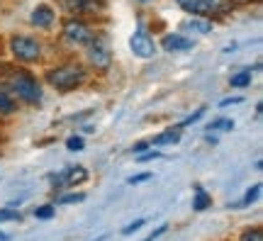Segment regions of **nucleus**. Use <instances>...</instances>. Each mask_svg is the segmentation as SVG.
Returning a JSON list of instances; mask_svg holds the SVG:
<instances>
[{
  "instance_id": "nucleus-1",
  "label": "nucleus",
  "mask_w": 263,
  "mask_h": 241,
  "mask_svg": "<svg viewBox=\"0 0 263 241\" xmlns=\"http://www.w3.org/2000/svg\"><path fill=\"white\" fill-rule=\"evenodd\" d=\"M83 78H85V71L76 64L59 66V68H51V71L47 73L49 85H54V88L61 90V93H68V90L78 88V85L83 83Z\"/></svg>"
},
{
  "instance_id": "nucleus-2",
  "label": "nucleus",
  "mask_w": 263,
  "mask_h": 241,
  "mask_svg": "<svg viewBox=\"0 0 263 241\" xmlns=\"http://www.w3.org/2000/svg\"><path fill=\"white\" fill-rule=\"evenodd\" d=\"M8 85L12 93H17L20 100L29 102V105H37L42 100V90L39 83L27 73V71H12V76H8Z\"/></svg>"
},
{
  "instance_id": "nucleus-3",
  "label": "nucleus",
  "mask_w": 263,
  "mask_h": 241,
  "mask_svg": "<svg viewBox=\"0 0 263 241\" xmlns=\"http://www.w3.org/2000/svg\"><path fill=\"white\" fill-rule=\"evenodd\" d=\"M178 5L185 10V12L195 15V17L227 12V10L232 8V3H229V0H178Z\"/></svg>"
},
{
  "instance_id": "nucleus-4",
  "label": "nucleus",
  "mask_w": 263,
  "mask_h": 241,
  "mask_svg": "<svg viewBox=\"0 0 263 241\" xmlns=\"http://www.w3.org/2000/svg\"><path fill=\"white\" fill-rule=\"evenodd\" d=\"M10 49H12L15 59L25 61V64H32V61H37L39 54H42V47H39L37 39L25 37V34H20V37H12V39H10Z\"/></svg>"
},
{
  "instance_id": "nucleus-5",
  "label": "nucleus",
  "mask_w": 263,
  "mask_h": 241,
  "mask_svg": "<svg viewBox=\"0 0 263 241\" xmlns=\"http://www.w3.org/2000/svg\"><path fill=\"white\" fill-rule=\"evenodd\" d=\"M88 61L95 66V68H110L112 64V54H110V47H107V42L100 37H93V42L88 44Z\"/></svg>"
},
{
  "instance_id": "nucleus-6",
  "label": "nucleus",
  "mask_w": 263,
  "mask_h": 241,
  "mask_svg": "<svg viewBox=\"0 0 263 241\" xmlns=\"http://www.w3.org/2000/svg\"><path fill=\"white\" fill-rule=\"evenodd\" d=\"M64 37L71 42V44H76V47H83V44H90L93 42V29L88 27V25H83L81 20H68L64 25Z\"/></svg>"
},
{
  "instance_id": "nucleus-7",
  "label": "nucleus",
  "mask_w": 263,
  "mask_h": 241,
  "mask_svg": "<svg viewBox=\"0 0 263 241\" xmlns=\"http://www.w3.org/2000/svg\"><path fill=\"white\" fill-rule=\"evenodd\" d=\"M129 49L134 51V56H139V59L156 56V44H154V39H151L144 29H137L129 37Z\"/></svg>"
},
{
  "instance_id": "nucleus-8",
  "label": "nucleus",
  "mask_w": 263,
  "mask_h": 241,
  "mask_svg": "<svg viewBox=\"0 0 263 241\" xmlns=\"http://www.w3.org/2000/svg\"><path fill=\"white\" fill-rule=\"evenodd\" d=\"M85 178H88L85 168L78 166V168H66V171H61L57 176H51L49 180L57 188H73V186H78V183H83Z\"/></svg>"
},
{
  "instance_id": "nucleus-9",
  "label": "nucleus",
  "mask_w": 263,
  "mask_h": 241,
  "mask_svg": "<svg viewBox=\"0 0 263 241\" xmlns=\"http://www.w3.org/2000/svg\"><path fill=\"white\" fill-rule=\"evenodd\" d=\"M64 8L73 15H88V12H98L103 10V0H61Z\"/></svg>"
},
{
  "instance_id": "nucleus-10",
  "label": "nucleus",
  "mask_w": 263,
  "mask_h": 241,
  "mask_svg": "<svg viewBox=\"0 0 263 241\" xmlns=\"http://www.w3.org/2000/svg\"><path fill=\"white\" fill-rule=\"evenodd\" d=\"M163 49L166 51H188V49H193V39L183 37V34H166Z\"/></svg>"
},
{
  "instance_id": "nucleus-11",
  "label": "nucleus",
  "mask_w": 263,
  "mask_h": 241,
  "mask_svg": "<svg viewBox=\"0 0 263 241\" xmlns=\"http://www.w3.org/2000/svg\"><path fill=\"white\" fill-rule=\"evenodd\" d=\"M54 22V10L49 5H39L34 12H32V25L34 27H49Z\"/></svg>"
},
{
  "instance_id": "nucleus-12",
  "label": "nucleus",
  "mask_w": 263,
  "mask_h": 241,
  "mask_svg": "<svg viewBox=\"0 0 263 241\" xmlns=\"http://www.w3.org/2000/svg\"><path fill=\"white\" fill-rule=\"evenodd\" d=\"M183 29H188V32H197V34H210L212 32V22H207V20H200V17H193L188 20Z\"/></svg>"
},
{
  "instance_id": "nucleus-13",
  "label": "nucleus",
  "mask_w": 263,
  "mask_h": 241,
  "mask_svg": "<svg viewBox=\"0 0 263 241\" xmlns=\"http://www.w3.org/2000/svg\"><path fill=\"white\" fill-rule=\"evenodd\" d=\"M210 205H212V197H210V195H207L200 186H195V200H193V210H195V212H202V210H207Z\"/></svg>"
},
{
  "instance_id": "nucleus-14",
  "label": "nucleus",
  "mask_w": 263,
  "mask_h": 241,
  "mask_svg": "<svg viewBox=\"0 0 263 241\" xmlns=\"http://www.w3.org/2000/svg\"><path fill=\"white\" fill-rule=\"evenodd\" d=\"M178 139H180V129H166L163 134L154 137V141H151V144H156V146H163V144H176Z\"/></svg>"
},
{
  "instance_id": "nucleus-15",
  "label": "nucleus",
  "mask_w": 263,
  "mask_h": 241,
  "mask_svg": "<svg viewBox=\"0 0 263 241\" xmlns=\"http://www.w3.org/2000/svg\"><path fill=\"white\" fill-rule=\"evenodd\" d=\"M10 112H15V100L10 93L0 90V115H10Z\"/></svg>"
},
{
  "instance_id": "nucleus-16",
  "label": "nucleus",
  "mask_w": 263,
  "mask_h": 241,
  "mask_svg": "<svg viewBox=\"0 0 263 241\" xmlns=\"http://www.w3.org/2000/svg\"><path fill=\"white\" fill-rule=\"evenodd\" d=\"M232 88H246V85L251 83V73L249 71H241V73H236V76H232Z\"/></svg>"
},
{
  "instance_id": "nucleus-17",
  "label": "nucleus",
  "mask_w": 263,
  "mask_h": 241,
  "mask_svg": "<svg viewBox=\"0 0 263 241\" xmlns=\"http://www.w3.org/2000/svg\"><path fill=\"white\" fill-rule=\"evenodd\" d=\"M85 195L83 193H73V195H61L59 197V205H73V202H83Z\"/></svg>"
},
{
  "instance_id": "nucleus-18",
  "label": "nucleus",
  "mask_w": 263,
  "mask_h": 241,
  "mask_svg": "<svg viewBox=\"0 0 263 241\" xmlns=\"http://www.w3.org/2000/svg\"><path fill=\"white\" fill-rule=\"evenodd\" d=\"M234 127V122L232 120H217V122H212L210 127H207V132H219V129H232Z\"/></svg>"
},
{
  "instance_id": "nucleus-19",
  "label": "nucleus",
  "mask_w": 263,
  "mask_h": 241,
  "mask_svg": "<svg viewBox=\"0 0 263 241\" xmlns=\"http://www.w3.org/2000/svg\"><path fill=\"white\" fill-rule=\"evenodd\" d=\"M34 217H37V219H51V217H54V207H51V205L37 207V210H34Z\"/></svg>"
},
{
  "instance_id": "nucleus-20",
  "label": "nucleus",
  "mask_w": 263,
  "mask_h": 241,
  "mask_svg": "<svg viewBox=\"0 0 263 241\" xmlns=\"http://www.w3.org/2000/svg\"><path fill=\"white\" fill-rule=\"evenodd\" d=\"M241 241H263V232L261 229H249L241 234Z\"/></svg>"
},
{
  "instance_id": "nucleus-21",
  "label": "nucleus",
  "mask_w": 263,
  "mask_h": 241,
  "mask_svg": "<svg viewBox=\"0 0 263 241\" xmlns=\"http://www.w3.org/2000/svg\"><path fill=\"white\" fill-rule=\"evenodd\" d=\"M12 219H20L17 210H0V222H12Z\"/></svg>"
},
{
  "instance_id": "nucleus-22",
  "label": "nucleus",
  "mask_w": 263,
  "mask_h": 241,
  "mask_svg": "<svg viewBox=\"0 0 263 241\" xmlns=\"http://www.w3.org/2000/svg\"><path fill=\"white\" fill-rule=\"evenodd\" d=\"M258 193H261V186H258V183H256L254 188H249V193H246V197H244V205H251L256 200V197H258Z\"/></svg>"
},
{
  "instance_id": "nucleus-23",
  "label": "nucleus",
  "mask_w": 263,
  "mask_h": 241,
  "mask_svg": "<svg viewBox=\"0 0 263 241\" xmlns=\"http://www.w3.org/2000/svg\"><path fill=\"white\" fill-rule=\"evenodd\" d=\"M66 146H68V151H81L83 149V139L81 137H71V139L66 141Z\"/></svg>"
},
{
  "instance_id": "nucleus-24",
  "label": "nucleus",
  "mask_w": 263,
  "mask_h": 241,
  "mask_svg": "<svg viewBox=\"0 0 263 241\" xmlns=\"http://www.w3.org/2000/svg\"><path fill=\"white\" fill-rule=\"evenodd\" d=\"M144 224H146V219H137V222H134V224H127V227H124V229H122V234H124V236H127V234H134V232H137V229H141Z\"/></svg>"
},
{
  "instance_id": "nucleus-25",
  "label": "nucleus",
  "mask_w": 263,
  "mask_h": 241,
  "mask_svg": "<svg viewBox=\"0 0 263 241\" xmlns=\"http://www.w3.org/2000/svg\"><path fill=\"white\" fill-rule=\"evenodd\" d=\"M166 229H168V224H161L159 229H156V232H154V234H149V236H146V239H144V241H156V239H159V236H163V234H166Z\"/></svg>"
},
{
  "instance_id": "nucleus-26",
  "label": "nucleus",
  "mask_w": 263,
  "mask_h": 241,
  "mask_svg": "<svg viewBox=\"0 0 263 241\" xmlns=\"http://www.w3.org/2000/svg\"><path fill=\"white\" fill-rule=\"evenodd\" d=\"M149 178H151V173H139V176H132L127 183H129V186H137V183H144V180H149Z\"/></svg>"
},
{
  "instance_id": "nucleus-27",
  "label": "nucleus",
  "mask_w": 263,
  "mask_h": 241,
  "mask_svg": "<svg viewBox=\"0 0 263 241\" xmlns=\"http://www.w3.org/2000/svg\"><path fill=\"white\" fill-rule=\"evenodd\" d=\"M202 112H205V110H197V112H193V115H190V117H188V120H185V122H183V124H193V122H197V120H200V117H202Z\"/></svg>"
},
{
  "instance_id": "nucleus-28",
  "label": "nucleus",
  "mask_w": 263,
  "mask_h": 241,
  "mask_svg": "<svg viewBox=\"0 0 263 241\" xmlns=\"http://www.w3.org/2000/svg\"><path fill=\"white\" fill-rule=\"evenodd\" d=\"M151 158H161L159 151H151V154H144V156H139V161H151Z\"/></svg>"
},
{
  "instance_id": "nucleus-29",
  "label": "nucleus",
  "mask_w": 263,
  "mask_h": 241,
  "mask_svg": "<svg viewBox=\"0 0 263 241\" xmlns=\"http://www.w3.org/2000/svg\"><path fill=\"white\" fill-rule=\"evenodd\" d=\"M236 102H241V98H227V100H222V107H227V105H236Z\"/></svg>"
},
{
  "instance_id": "nucleus-30",
  "label": "nucleus",
  "mask_w": 263,
  "mask_h": 241,
  "mask_svg": "<svg viewBox=\"0 0 263 241\" xmlns=\"http://www.w3.org/2000/svg\"><path fill=\"white\" fill-rule=\"evenodd\" d=\"M146 146H149V141H139V144H134V151H144Z\"/></svg>"
},
{
  "instance_id": "nucleus-31",
  "label": "nucleus",
  "mask_w": 263,
  "mask_h": 241,
  "mask_svg": "<svg viewBox=\"0 0 263 241\" xmlns=\"http://www.w3.org/2000/svg\"><path fill=\"white\" fill-rule=\"evenodd\" d=\"M5 239H8V234H3V232H0V241H5Z\"/></svg>"
},
{
  "instance_id": "nucleus-32",
  "label": "nucleus",
  "mask_w": 263,
  "mask_h": 241,
  "mask_svg": "<svg viewBox=\"0 0 263 241\" xmlns=\"http://www.w3.org/2000/svg\"><path fill=\"white\" fill-rule=\"evenodd\" d=\"M139 3H149V0H139Z\"/></svg>"
},
{
  "instance_id": "nucleus-33",
  "label": "nucleus",
  "mask_w": 263,
  "mask_h": 241,
  "mask_svg": "<svg viewBox=\"0 0 263 241\" xmlns=\"http://www.w3.org/2000/svg\"><path fill=\"white\" fill-rule=\"evenodd\" d=\"M95 241H105V239H95Z\"/></svg>"
}]
</instances>
